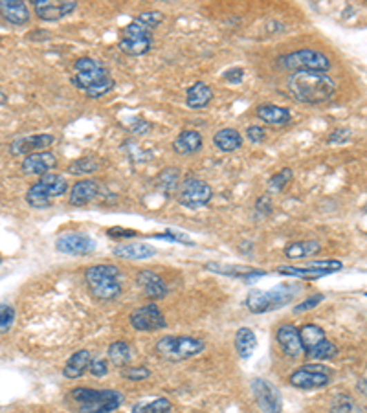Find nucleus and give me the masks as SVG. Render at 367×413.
<instances>
[{"instance_id":"obj_1","label":"nucleus","mask_w":367,"mask_h":413,"mask_svg":"<svg viewBox=\"0 0 367 413\" xmlns=\"http://www.w3.org/2000/svg\"><path fill=\"white\" fill-rule=\"evenodd\" d=\"M162 21H164L162 11L151 10L138 13L127 26L123 28L120 50L123 54L133 55V57L149 54L153 48V33L162 24Z\"/></svg>"},{"instance_id":"obj_2","label":"nucleus","mask_w":367,"mask_h":413,"mask_svg":"<svg viewBox=\"0 0 367 413\" xmlns=\"http://www.w3.org/2000/svg\"><path fill=\"white\" fill-rule=\"evenodd\" d=\"M288 90L305 105H319L335 96V79L325 72H292L288 77Z\"/></svg>"},{"instance_id":"obj_3","label":"nucleus","mask_w":367,"mask_h":413,"mask_svg":"<svg viewBox=\"0 0 367 413\" xmlns=\"http://www.w3.org/2000/svg\"><path fill=\"white\" fill-rule=\"evenodd\" d=\"M74 85L85 92L86 97L100 99L114 90V77L102 61L94 57H79L74 65Z\"/></svg>"},{"instance_id":"obj_4","label":"nucleus","mask_w":367,"mask_h":413,"mask_svg":"<svg viewBox=\"0 0 367 413\" xmlns=\"http://www.w3.org/2000/svg\"><path fill=\"white\" fill-rule=\"evenodd\" d=\"M77 413H112L123 404V395L116 390H91L75 387L70 392Z\"/></svg>"},{"instance_id":"obj_5","label":"nucleus","mask_w":367,"mask_h":413,"mask_svg":"<svg viewBox=\"0 0 367 413\" xmlns=\"http://www.w3.org/2000/svg\"><path fill=\"white\" fill-rule=\"evenodd\" d=\"M85 281L91 289L92 296L97 300L111 301L122 294V281L120 270L114 265H94L85 272Z\"/></svg>"},{"instance_id":"obj_6","label":"nucleus","mask_w":367,"mask_h":413,"mask_svg":"<svg viewBox=\"0 0 367 413\" xmlns=\"http://www.w3.org/2000/svg\"><path fill=\"white\" fill-rule=\"evenodd\" d=\"M68 191V180L59 173H46L28 189L26 202L32 208L44 209L52 206L53 199L63 197Z\"/></svg>"},{"instance_id":"obj_7","label":"nucleus","mask_w":367,"mask_h":413,"mask_svg":"<svg viewBox=\"0 0 367 413\" xmlns=\"http://www.w3.org/2000/svg\"><path fill=\"white\" fill-rule=\"evenodd\" d=\"M294 294H296V289L290 285H279L272 290L256 289L248 292L245 305L254 314H265V312L277 311V309L288 305L294 300Z\"/></svg>"},{"instance_id":"obj_8","label":"nucleus","mask_w":367,"mask_h":413,"mask_svg":"<svg viewBox=\"0 0 367 413\" xmlns=\"http://www.w3.org/2000/svg\"><path fill=\"white\" fill-rule=\"evenodd\" d=\"M156 353L169 362H182L197 356L206 349L204 340L193 336H165L160 338L155 345Z\"/></svg>"},{"instance_id":"obj_9","label":"nucleus","mask_w":367,"mask_h":413,"mask_svg":"<svg viewBox=\"0 0 367 413\" xmlns=\"http://www.w3.org/2000/svg\"><path fill=\"white\" fill-rule=\"evenodd\" d=\"M281 65L292 72H325L330 68L329 57L318 50H296L281 57Z\"/></svg>"},{"instance_id":"obj_10","label":"nucleus","mask_w":367,"mask_h":413,"mask_svg":"<svg viewBox=\"0 0 367 413\" xmlns=\"http://www.w3.org/2000/svg\"><path fill=\"white\" fill-rule=\"evenodd\" d=\"M213 199V188L206 180L191 177L184 180L178 189V202L189 209H198L209 204Z\"/></svg>"},{"instance_id":"obj_11","label":"nucleus","mask_w":367,"mask_h":413,"mask_svg":"<svg viewBox=\"0 0 367 413\" xmlns=\"http://www.w3.org/2000/svg\"><path fill=\"white\" fill-rule=\"evenodd\" d=\"M288 382L298 390H318L330 382V371L321 364H305L288 376Z\"/></svg>"},{"instance_id":"obj_12","label":"nucleus","mask_w":367,"mask_h":413,"mask_svg":"<svg viewBox=\"0 0 367 413\" xmlns=\"http://www.w3.org/2000/svg\"><path fill=\"white\" fill-rule=\"evenodd\" d=\"M344 263L338 259H323V261H312L305 263L301 267H279L277 274L288 276V278H301V279H319L323 276H330L341 270Z\"/></svg>"},{"instance_id":"obj_13","label":"nucleus","mask_w":367,"mask_h":413,"mask_svg":"<svg viewBox=\"0 0 367 413\" xmlns=\"http://www.w3.org/2000/svg\"><path fill=\"white\" fill-rule=\"evenodd\" d=\"M129 322H131V325L136 331H142V333H153V331H160V329L167 327L165 316L155 303L134 309L131 312V316H129Z\"/></svg>"},{"instance_id":"obj_14","label":"nucleus","mask_w":367,"mask_h":413,"mask_svg":"<svg viewBox=\"0 0 367 413\" xmlns=\"http://www.w3.org/2000/svg\"><path fill=\"white\" fill-rule=\"evenodd\" d=\"M252 392H254L257 406H259V410L263 413L283 412L281 392L272 382H268L266 378H256V381L252 382Z\"/></svg>"},{"instance_id":"obj_15","label":"nucleus","mask_w":367,"mask_h":413,"mask_svg":"<svg viewBox=\"0 0 367 413\" xmlns=\"http://www.w3.org/2000/svg\"><path fill=\"white\" fill-rule=\"evenodd\" d=\"M96 248V242L92 237L79 231H68L57 237L55 241V250L66 256H88Z\"/></svg>"},{"instance_id":"obj_16","label":"nucleus","mask_w":367,"mask_h":413,"mask_svg":"<svg viewBox=\"0 0 367 413\" xmlns=\"http://www.w3.org/2000/svg\"><path fill=\"white\" fill-rule=\"evenodd\" d=\"M33 8H35V15L41 21L55 22L75 11L77 2L75 0H35Z\"/></svg>"},{"instance_id":"obj_17","label":"nucleus","mask_w":367,"mask_h":413,"mask_svg":"<svg viewBox=\"0 0 367 413\" xmlns=\"http://www.w3.org/2000/svg\"><path fill=\"white\" fill-rule=\"evenodd\" d=\"M53 144H55V136L48 135V133H43V135H30L13 140L10 145V151L11 155L15 156H28L33 155V153H41V151L48 149Z\"/></svg>"},{"instance_id":"obj_18","label":"nucleus","mask_w":367,"mask_h":413,"mask_svg":"<svg viewBox=\"0 0 367 413\" xmlns=\"http://www.w3.org/2000/svg\"><path fill=\"white\" fill-rule=\"evenodd\" d=\"M57 167V156L50 151H41L33 155L24 156L22 160V173L33 175V177H43L46 173H52Z\"/></svg>"},{"instance_id":"obj_19","label":"nucleus","mask_w":367,"mask_h":413,"mask_svg":"<svg viewBox=\"0 0 367 413\" xmlns=\"http://www.w3.org/2000/svg\"><path fill=\"white\" fill-rule=\"evenodd\" d=\"M276 340L277 344H279V347L283 349V353L287 354V356H290V358L305 356L298 327H294V325H290V323H285V325H281V327L277 329Z\"/></svg>"},{"instance_id":"obj_20","label":"nucleus","mask_w":367,"mask_h":413,"mask_svg":"<svg viewBox=\"0 0 367 413\" xmlns=\"http://www.w3.org/2000/svg\"><path fill=\"white\" fill-rule=\"evenodd\" d=\"M112 253L120 259H127V261H144V259L155 258L156 248H153L147 242H123L117 244Z\"/></svg>"},{"instance_id":"obj_21","label":"nucleus","mask_w":367,"mask_h":413,"mask_svg":"<svg viewBox=\"0 0 367 413\" xmlns=\"http://www.w3.org/2000/svg\"><path fill=\"white\" fill-rule=\"evenodd\" d=\"M97 195H100V184L96 180H79L70 189L68 202L81 208V206L91 204L92 200L97 199Z\"/></svg>"},{"instance_id":"obj_22","label":"nucleus","mask_w":367,"mask_h":413,"mask_svg":"<svg viewBox=\"0 0 367 413\" xmlns=\"http://www.w3.org/2000/svg\"><path fill=\"white\" fill-rule=\"evenodd\" d=\"M138 281V287H142V290L145 292L147 298L151 300H162L167 296V285L158 274L151 272V270H142L136 278Z\"/></svg>"},{"instance_id":"obj_23","label":"nucleus","mask_w":367,"mask_h":413,"mask_svg":"<svg viewBox=\"0 0 367 413\" xmlns=\"http://www.w3.org/2000/svg\"><path fill=\"white\" fill-rule=\"evenodd\" d=\"M203 135L198 131H182L173 142V149L176 155L182 156L197 155L198 151L203 149Z\"/></svg>"},{"instance_id":"obj_24","label":"nucleus","mask_w":367,"mask_h":413,"mask_svg":"<svg viewBox=\"0 0 367 413\" xmlns=\"http://www.w3.org/2000/svg\"><path fill=\"white\" fill-rule=\"evenodd\" d=\"M0 13L6 21L15 24V26H22V24L30 22V10L21 0H2L0 2Z\"/></svg>"},{"instance_id":"obj_25","label":"nucleus","mask_w":367,"mask_h":413,"mask_svg":"<svg viewBox=\"0 0 367 413\" xmlns=\"http://www.w3.org/2000/svg\"><path fill=\"white\" fill-rule=\"evenodd\" d=\"M92 362V354L88 349H79V351H75L72 356L68 358L66 365H64L63 375L70 381H75V378H79L86 373L88 369V365Z\"/></svg>"},{"instance_id":"obj_26","label":"nucleus","mask_w":367,"mask_h":413,"mask_svg":"<svg viewBox=\"0 0 367 413\" xmlns=\"http://www.w3.org/2000/svg\"><path fill=\"white\" fill-rule=\"evenodd\" d=\"M243 135L239 131L234 129V127H224V129H218L213 136V144L218 151L223 153H235L237 149L243 147Z\"/></svg>"},{"instance_id":"obj_27","label":"nucleus","mask_w":367,"mask_h":413,"mask_svg":"<svg viewBox=\"0 0 367 413\" xmlns=\"http://www.w3.org/2000/svg\"><path fill=\"white\" fill-rule=\"evenodd\" d=\"M257 118L268 125H287L290 122V111L274 103H263L256 108Z\"/></svg>"},{"instance_id":"obj_28","label":"nucleus","mask_w":367,"mask_h":413,"mask_svg":"<svg viewBox=\"0 0 367 413\" xmlns=\"http://www.w3.org/2000/svg\"><path fill=\"white\" fill-rule=\"evenodd\" d=\"M299 331V338H301V345H303L305 356H309L316 347L327 342V336H325V331L316 323H305L303 327L298 329Z\"/></svg>"},{"instance_id":"obj_29","label":"nucleus","mask_w":367,"mask_h":413,"mask_svg":"<svg viewBox=\"0 0 367 413\" xmlns=\"http://www.w3.org/2000/svg\"><path fill=\"white\" fill-rule=\"evenodd\" d=\"M213 99V90L206 83L197 81L186 90V105L189 108H204L208 107Z\"/></svg>"},{"instance_id":"obj_30","label":"nucleus","mask_w":367,"mask_h":413,"mask_svg":"<svg viewBox=\"0 0 367 413\" xmlns=\"http://www.w3.org/2000/svg\"><path fill=\"white\" fill-rule=\"evenodd\" d=\"M235 349L243 360L252 358V354L256 353L257 349V336L256 333L248 327H241L235 333Z\"/></svg>"},{"instance_id":"obj_31","label":"nucleus","mask_w":367,"mask_h":413,"mask_svg":"<svg viewBox=\"0 0 367 413\" xmlns=\"http://www.w3.org/2000/svg\"><path fill=\"white\" fill-rule=\"evenodd\" d=\"M319 250H321V244L318 241H296L285 247L283 253L288 259H305L318 253Z\"/></svg>"},{"instance_id":"obj_32","label":"nucleus","mask_w":367,"mask_h":413,"mask_svg":"<svg viewBox=\"0 0 367 413\" xmlns=\"http://www.w3.org/2000/svg\"><path fill=\"white\" fill-rule=\"evenodd\" d=\"M109 358L116 367H127L131 364V360H133V349L123 340L112 342L109 345Z\"/></svg>"},{"instance_id":"obj_33","label":"nucleus","mask_w":367,"mask_h":413,"mask_svg":"<svg viewBox=\"0 0 367 413\" xmlns=\"http://www.w3.org/2000/svg\"><path fill=\"white\" fill-rule=\"evenodd\" d=\"M173 404L169 398L155 397L149 401H140L133 406V413H171Z\"/></svg>"},{"instance_id":"obj_34","label":"nucleus","mask_w":367,"mask_h":413,"mask_svg":"<svg viewBox=\"0 0 367 413\" xmlns=\"http://www.w3.org/2000/svg\"><path fill=\"white\" fill-rule=\"evenodd\" d=\"M330 413H366V410L349 395H336L330 404Z\"/></svg>"},{"instance_id":"obj_35","label":"nucleus","mask_w":367,"mask_h":413,"mask_svg":"<svg viewBox=\"0 0 367 413\" xmlns=\"http://www.w3.org/2000/svg\"><path fill=\"white\" fill-rule=\"evenodd\" d=\"M206 269L211 270V272H217V274L229 276V278H237L243 279L246 274H250L252 270L250 267H239V265H223V263H206Z\"/></svg>"},{"instance_id":"obj_36","label":"nucleus","mask_w":367,"mask_h":413,"mask_svg":"<svg viewBox=\"0 0 367 413\" xmlns=\"http://www.w3.org/2000/svg\"><path fill=\"white\" fill-rule=\"evenodd\" d=\"M100 169V162L94 158V156H83V158H77L68 166L66 171L70 175H91V173L97 171Z\"/></svg>"},{"instance_id":"obj_37","label":"nucleus","mask_w":367,"mask_h":413,"mask_svg":"<svg viewBox=\"0 0 367 413\" xmlns=\"http://www.w3.org/2000/svg\"><path fill=\"white\" fill-rule=\"evenodd\" d=\"M294 178V171L290 167H285L281 171H277L276 175H272L268 180V191L270 193H279L283 189L287 188V184Z\"/></svg>"},{"instance_id":"obj_38","label":"nucleus","mask_w":367,"mask_h":413,"mask_svg":"<svg viewBox=\"0 0 367 413\" xmlns=\"http://www.w3.org/2000/svg\"><path fill=\"white\" fill-rule=\"evenodd\" d=\"M336 354H338V347H336L330 340H327V342H323V344L319 345V347H316L312 353L307 356V358H314V360H330L335 358Z\"/></svg>"},{"instance_id":"obj_39","label":"nucleus","mask_w":367,"mask_h":413,"mask_svg":"<svg viewBox=\"0 0 367 413\" xmlns=\"http://www.w3.org/2000/svg\"><path fill=\"white\" fill-rule=\"evenodd\" d=\"M15 322V311L13 307L6 305V303H0V334L8 333Z\"/></svg>"},{"instance_id":"obj_40","label":"nucleus","mask_w":367,"mask_h":413,"mask_svg":"<svg viewBox=\"0 0 367 413\" xmlns=\"http://www.w3.org/2000/svg\"><path fill=\"white\" fill-rule=\"evenodd\" d=\"M155 239H160V241L180 242V244H187V247H193V244H195V241L189 239L186 233H178V231H173V230H165L164 233H155Z\"/></svg>"},{"instance_id":"obj_41","label":"nucleus","mask_w":367,"mask_h":413,"mask_svg":"<svg viewBox=\"0 0 367 413\" xmlns=\"http://www.w3.org/2000/svg\"><path fill=\"white\" fill-rule=\"evenodd\" d=\"M122 376L123 378H127V381L138 382L149 378L151 371L147 369V367H144V365H142V367H125V369L122 371Z\"/></svg>"},{"instance_id":"obj_42","label":"nucleus","mask_w":367,"mask_h":413,"mask_svg":"<svg viewBox=\"0 0 367 413\" xmlns=\"http://www.w3.org/2000/svg\"><path fill=\"white\" fill-rule=\"evenodd\" d=\"M325 296L321 294H314V296H309L307 300H303L301 303H298V305L294 307V312L296 314H299V312H305V311H310V309H314V307H318L321 301H323Z\"/></svg>"},{"instance_id":"obj_43","label":"nucleus","mask_w":367,"mask_h":413,"mask_svg":"<svg viewBox=\"0 0 367 413\" xmlns=\"http://www.w3.org/2000/svg\"><path fill=\"white\" fill-rule=\"evenodd\" d=\"M246 138L250 140L252 144L257 145V144H263L266 138V133L263 127H259V125H250L248 129H246Z\"/></svg>"},{"instance_id":"obj_44","label":"nucleus","mask_w":367,"mask_h":413,"mask_svg":"<svg viewBox=\"0 0 367 413\" xmlns=\"http://www.w3.org/2000/svg\"><path fill=\"white\" fill-rule=\"evenodd\" d=\"M106 236L112 237V239H129V237L136 236V231L122 228V226H112V228L106 230Z\"/></svg>"},{"instance_id":"obj_45","label":"nucleus","mask_w":367,"mask_h":413,"mask_svg":"<svg viewBox=\"0 0 367 413\" xmlns=\"http://www.w3.org/2000/svg\"><path fill=\"white\" fill-rule=\"evenodd\" d=\"M88 369L94 376H105L109 373V364H106V360L103 358H96L92 360L91 365H88Z\"/></svg>"},{"instance_id":"obj_46","label":"nucleus","mask_w":367,"mask_h":413,"mask_svg":"<svg viewBox=\"0 0 367 413\" xmlns=\"http://www.w3.org/2000/svg\"><path fill=\"white\" fill-rule=\"evenodd\" d=\"M224 79L232 83V85H239L245 79V70L239 68V66H235V68H229L226 74H224Z\"/></svg>"},{"instance_id":"obj_47","label":"nucleus","mask_w":367,"mask_h":413,"mask_svg":"<svg viewBox=\"0 0 367 413\" xmlns=\"http://www.w3.org/2000/svg\"><path fill=\"white\" fill-rule=\"evenodd\" d=\"M351 138V131L349 129H336L332 135L329 136L330 144H344L347 140Z\"/></svg>"},{"instance_id":"obj_48","label":"nucleus","mask_w":367,"mask_h":413,"mask_svg":"<svg viewBox=\"0 0 367 413\" xmlns=\"http://www.w3.org/2000/svg\"><path fill=\"white\" fill-rule=\"evenodd\" d=\"M131 131L134 135H147L151 131V125L145 122V119H136L133 125H131Z\"/></svg>"},{"instance_id":"obj_49","label":"nucleus","mask_w":367,"mask_h":413,"mask_svg":"<svg viewBox=\"0 0 367 413\" xmlns=\"http://www.w3.org/2000/svg\"><path fill=\"white\" fill-rule=\"evenodd\" d=\"M257 211H265V213H272V200L268 195H265V197H261V199L257 200L256 204Z\"/></svg>"},{"instance_id":"obj_50","label":"nucleus","mask_w":367,"mask_h":413,"mask_svg":"<svg viewBox=\"0 0 367 413\" xmlns=\"http://www.w3.org/2000/svg\"><path fill=\"white\" fill-rule=\"evenodd\" d=\"M358 392H362V395L366 397V378H362V381L358 382Z\"/></svg>"}]
</instances>
